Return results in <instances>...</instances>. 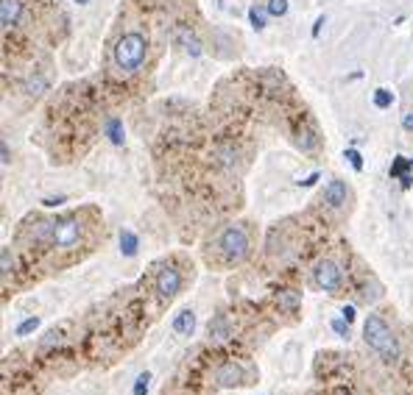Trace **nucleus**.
I'll return each instance as SVG.
<instances>
[{"label": "nucleus", "instance_id": "obj_30", "mask_svg": "<svg viewBox=\"0 0 413 395\" xmlns=\"http://www.w3.org/2000/svg\"><path fill=\"white\" fill-rule=\"evenodd\" d=\"M75 3H81V6H84V3H90V0H75Z\"/></svg>", "mask_w": 413, "mask_h": 395}, {"label": "nucleus", "instance_id": "obj_21", "mask_svg": "<svg viewBox=\"0 0 413 395\" xmlns=\"http://www.w3.org/2000/svg\"><path fill=\"white\" fill-rule=\"evenodd\" d=\"M148 384H151V373H143V376H137L134 395H145V392H148Z\"/></svg>", "mask_w": 413, "mask_h": 395}, {"label": "nucleus", "instance_id": "obj_1", "mask_svg": "<svg viewBox=\"0 0 413 395\" xmlns=\"http://www.w3.org/2000/svg\"><path fill=\"white\" fill-rule=\"evenodd\" d=\"M252 251V242H249V231L246 226H226L210 245V259L215 256L218 265L224 268H232V265H240V262L249 256Z\"/></svg>", "mask_w": 413, "mask_h": 395}, {"label": "nucleus", "instance_id": "obj_28", "mask_svg": "<svg viewBox=\"0 0 413 395\" xmlns=\"http://www.w3.org/2000/svg\"><path fill=\"white\" fill-rule=\"evenodd\" d=\"M43 203H45V206H59V203H64V198H45Z\"/></svg>", "mask_w": 413, "mask_h": 395}, {"label": "nucleus", "instance_id": "obj_14", "mask_svg": "<svg viewBox=\"0 0 413 395\" xmlns=\"http://www.w3.org/2000/svg\"><path fill=\"white\" fill-rule=\"evenodd\" d=\"M48 90V78L45 75H31L28 81H25V92L28 95H43Z\"/></svg>", "mask_w": 413, "mask_h": 395}, {"label": "nucleus", "instance_id": "obj_26", "mask_svg": "<svg viewBox=\"0 0 413 395\" xmlns=\"http://www.w3.org/2000/svg\"><path fill=\"white\" fill-rule=\"evenodd\" d=\"M0 151H3V164H9V162H12V156H9V142H6V140L0 142Z\"/></svg>", "mask_w": 413, "mask_h": 395}, {"label": "nucleus", "instance_id": "obj_2", "mask_svg": "<svg viewBox=\"0 0 413 395\" xmlns=\"http://www.w3.org/2000/svg\"><path fill=\"white\" fill-rule=\"evenodd\" d=\"M145 56H148V39L140 31H129L115 42V64L120 73H126V75L137 73L143 67Z\"/></svg>", "mask_w": 413, "mask_h": 395}, {"label": "nucleus", "instance_id": "obj_9", "mask_svg": "<svg viewBox=\"0 0 413 395\" xmlns=\"http://www.w3.org/2000/svg\"><path fill=\"white\" fill-rule=\"evenodd\" d=\"M23 17V0H3V6H0V23L3 28H14Z\"/></svg>", "mask_w": 413, "mask_h": 395}, {"label": "nucleus", "instance_id": "obj_27", "mask_svg": "<svg viewBox=\"0 0 413 395\" xmlns=\"http://www.w3.org/2000/svg\"><path fill=\"white\" fill-rule=\"evenodd\" d=\"M341 315H344V320H346V323H352V318H355V309H352V306H346V309H344Z\"/></svg>", "mask_w": 413, "mask_h": 395}, {"label": "nucleus", "instance_id": "obj_23", "mask_svg": "<svg viewBox=\"0 0 413 395\" xmlns=\"http://www.w3.org/2000/svg\"><path fill=\"white\" fill-rule=\"evenodd\" d=\"M59 342H62V334H56V331H51V334H48V340L43 342V348H51V345H59Z\"/></svg>", "mask_w": 413, "mask_h": 395}, {"label": "nucleus", "instance_id": "obj_12", "mask_svg": "<svg viewBox=\"0 0 413 395\" xmlns=\"http://www.w3.org/2000/svg\"><path fill=\"white\" fill-rule=\"evenodd\" d=\"M104 134L112 140V145H123V120L120 117H106Z\"/></svg>", "mask_w": 413, "mask_h": 395}, {"label": "nucleus", "instance_id": "obj_5", "mask_svg": "<svg viewBox=\"0 0 413 395\" xmlns=\"http://www.w3.org/2000/svg\"><path fill=\"white\" fill-rule=\"evenodd\" d=\"M313 281L321 292L327 295H338L341 287H344V270L338 268V262L333 259H321L318 265L313 268Z\"/></svg>", "mask_w": 413, "mask_h": 395}, {"label": "nucleus", "instance_id": "obj_29", "mask_svg": "<svg viewBox=\"0 0 413 395\" xmlns=\"http://www.w3.org/2000/svg\"><path fill=\"white\" fill-rule=\"evenodd\" d=\"M321 25H324V17H321V20H318V23L313 25V36H318V31H321Z\"/></svg>", "mask_w": 413, "mask_h": 395}, {"label": "nucleus", "instance_id": "obj_4", "mask_svg": "<svg viewBox=\"0 0 413 395\" xmlns=\"http://www.w3.org/2000/svg\"><path fill=\"white\" fill-rule=\"evenodd\" d=\"M51 248H73L81 240V223L78 217H62V220H48L43 223V231H39Z\"/></svg>", "mask_w": 413, "mask_h": 395}, {"label": "nucleus", "instance_id": "obj_16", "mask_svg": "<svg viewBox=\"0 0 413 395\" xmlns=\"http://www.w3.org/2000/svg\"><path fill=\"white\" fill-rule=\"evenodd\" d=\"M210 337H215V340H226V337H229V329H226V318H224V315H218L215 320H210Z\"/></svg>", "mask_w": 413, "mask_h": 395}, {"label": "nucleus", "instance_id": "obj_17", "mask_svg": "<svg viewBox=\"0 0 413 395\" xmlns=\"http://www.w3.org/2000/svg\"><path fill=\"white\" fill-rule=\"evenodd\" d=\"M266 14H268V9H257V6L249 9V20H252V28H255V31H263V28H266Z\"/></svg>", "mask_w": 413, "mask_h": 395}, {"label": "nucleus", "instance_id": "obj_15", "mask_svg": "<svg viewBox=\"0 0 413 395\" xmlns=\"http://www.w3.org/2000/svg\"><path fill=\"white\" fill-rule=\"evenodd\" d=\"M371 101H375V106H377V109H391V103H394V92H391V90H386V86H380V90H375V95H371Z\"/></svg>", "mask_w": 413, "mask_h": 395}, {"label": "nucleus", "instance_id": "obj_20", "mask_svg": "<svg viewBox=\"0 0 413 395\" xmlns=\"http://www.w3.org/2000/svg\"><path fill=\"white\" fill-rule=\"evenodd\" d=\"M36 326H39V318H28V320H23V323L17 326V337H25V334H31Z\"/></svg>", "mask_w": 413, "mask_h": 395}, {"label": "nucleus", "instance_id": "obj_11", "mask_svg": "<svg viewBox=\"0 0 413 395\" xmlns=\"http://www.w3.org/2000/svg\"><path fill=\"white\" fill-rule=\"evenodd\" d=\"M193 329H196V315H193L190 309H185V312H179V315L174 318V331H176V334L190 337Z\"/></svg>", "mask_w": 413, "mask_h": 395}, {"label": "nucleus", "instance_id": "obj_31", "mask_svg": "<svg viewBox=\"0 0 413 395\" xmlns=\"http://www.w3.org/2000/svg\"><path fill=\"white\" fill-rule=\"evenodd\" d=\"M410 164H413V159H410Z\"/></svg>", "mask_w": 413, "mask_h": 395}, {"label": "nucleus", "instance_id": "obj_8", "mask_svg": "<svg viewBox=\"0 0 413 395\" xmlns=\"http://www.w3.org/2000/svg\"><path fill=\"white\" fill-rule=\"evenodd\" d=\"M215 381H218V387H240L246 381V370L237 362H224L215 370Z\"/></svg>", "mask_w": 413, "mask_h": 395}, {"label": "nucleus", "instance_id": "obj_7", "mask_svg": "<svg viewBox=\"0 0 413 395\" xmlns=\"http://www.w3.org/2000/svg\"><path fill=\"white\" fill-rule=\"evenodd\" d=\"M324 203L329 206V209H344L346 206V201H349V190H346V184L341 181V179H333L327 187H324Z\"/></svg>", "mask_w": 413, "mask_h": 395}, {"label": "nucleus", "instance_id": "obj_10", "mask_svg": "<svg viewBox=\"0 0 413 395\" xmlns=\"http://www.w3.org/2000/svg\"><path fill=\"white\" fill-rule=\"evenodd\" d=\"M276 306H279L282 312L294 315L299 306H302V295H299L296 290H279V292H276Z\"/></svg>", "mask_w": 413, "mask_h": 395}, {"label": "nucleus", "instance_id": "obj_19", "mask_svg": "<svg viewBox=\"0 0 413 395\" xmlns=\"http://www.w3.org/2000/svg\"><path fill=\"white\" fill-rule=\"evenodd\" d=\"M12 265H14V262H12V248L3 245V248H0V268H3V279L12 273Z\"/></svg>", "mask_w": 413, "mask_h": 395}, {"label": "nucleus", "instance_id": "obj_24", "mask_svg": "<svg viewBox=\"0 0 413 395\" xmlns=\"http://www.w3.org/2000/svg\"><path fill=\"white\" fill-rule=\"evenodd\" d=\"M333 329H335L338 334H344V337L349 334V323H344V320H333Z\"/></svg>", "mask_w": 413, "mask_h": 395}, {"label": "nucleus", "instance_id": "obj_3", "mask_svg": "<svg viewBox=\"0 0 413 395\" xmlns=\"http://www.w3.org/2000/svg\"><path fill=\"white\" fill-rule=\"evenodd\" d=\"M363 340H366V345L371 351H377L386 362H397L399 359V342H397L391 326L380 315H368L366 318V323H363Z\"/></svg>", "mask_w": 413, "mask_h": 395}, {"label": "nucleus", "instance_id": "obj_18", "mask_svg": "<svg viewBox=\"0 0 413 395\" xmlns=\"http://www.w3.org/2000/svg\"><path fill=\"white\" fill-rule=\"evenodd\" d=\"M266 9H268L271 17H285L287 14V0H268Z\"/></svg>", "mask_w": 413, "mask_h": 395}, {"label": "nucleus", "instance_id": "obj_13", "mask_svg": "<svg viewBox=\"0 0 413 395\" xmlns=\"http://www.w3.org/2000/svg\"><path fill=\"white\" fill-rule=\"evenodd\" d=\"M137 248H140L137 234H134V231H129V229H123V231H120V251H123V256H134V253H137Z\"/></svg>", "mask_w": 413, "mask_h": 395}, {"label": "nucleus", "instance_id": "obj_6", "mask_svg": "<svg viewBox=\"0 0 413 395\" xmlns=\"http://www.w3.org/2000/svg\"><path fill=\"white\" fill-rule=\"evenodd\" d=\"M182 284H185V279H182V270H179V268H174V265H165V268L156 273L154 290H156L159 301L171 303V301H174V298L182 292Z\"/></svg>", "mask_w": 413, "mask_h": 395}, {"label": "nucleus", "instance_id": "obj_22", "mask_svg": "<svg viewBox=\"0 0 413 395\" xmlns=\"http://www.w3.org/2000/svg\"><path fill=\"white\" fill-rule=\"evenodd\" d=\"M346 159H349V164L355 167V170H363V159H360V153L355 151V148H346V153H344Z\"/></svg>", "mask_w": 413, "mask_h": 395}, {"label": "nucleus", "instance_id": "obj_25", "mask_svg": "<svg viewBox=\"0 0 413 395\" xmlns=\"http://www.w3.org/2000/svg\"><path fill=\"white\" fill-rule=\"evenodd\" d=\"M402 128H405V131H413V112H408V114L402 117Z\"/></svg>", "mask_w": 413, "mask_h": 395}]
</instances>
